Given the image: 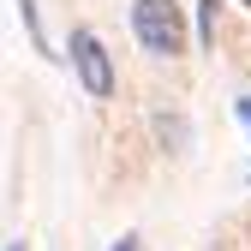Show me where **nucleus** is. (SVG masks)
Returning <instances> with one entry per match:
<instances>
[{"mask_svg": "<svg viewBox=\"0 0 251 251\" xmlns=\"http://www.w3.org/2000/svg\"><path fill=\"white\" fill-rule=\"evenodd\" d=\"M132 36L144 42L150 60H174L179 42H185L179 6H174V0H132Z\"/></svg>", "mask_w": 251, "mask_h": 251, "instance_id": "nucleus-1", "label": "nucleus"}, {"mask_svg": "<svg viewBox=\"0 0 251 251\" xmlns=\"http://www.w3.org/2000/svg\"><path fill=\"white\" fill-rule=\"evenodd\" d=\"M72 72H78V84L90 90V96H96V102H108L114 96V60H108V48H102V36H96V30H72Z\"/></svg>", "mask_w": 251, "mask_h": 251, "instance_id": "nucleus-2", "label": "nucleus"}, {"mask_svg": "<svg viewBox=\"0 0 251 251\" xmlns=\"http://www.w3.org/2000/svg\"><path fill=\"white\" fill-rule=\"evenodd\" d=\"M155 132H162L168 150H185V144H192V126H185V114H155Z\"/></svg>", "mask_w": 251, "mask_h": 251, "instance_id": "nucleus-3", "label": "nucleus"}, {"mask_svg": "<svg viewBox=\"0 0 251 251\" xmlns=\"http://www.w3.org/2000/svg\"><path fill=\"white\" fill-rule=\"evenodd\" d=\"M12 6H18V18H24V30H30V42L48 54V36H42V12H36V0H12Z\"/></svg>", "mask_w": 251, "mask_h": 251, "instance_id": "nucleus-4", "label": "nucleus"}, {"mask_svg": "<svg viewBox=\"0 0 251 251\" xmlns=\"http://www.w3.org/2000/svg\"><path fill=\"white\" fill-rule=\"evenodd\" d=\"M198 42H215V0H198Z\"/></svg>", "mask_w": 251, "mask_h": 251, "instance_id": "nucleus-5", "label": "nucleus"}, {"mask_svg": "<svg viewBox=\"0 0 251 251\" xmlns=\"http://www.w3.org/2000/svg\"><path fill=\"white\" fill-rule=\"evenodd\" d=\"M138 245H144V239H138V233H120V239H114V245H108V251H138Z\"/></svg>", "mask_w": 251, "mask_h": 251, "instance_id": "nucleus-6", "label": "nucleus"}, {"mask_svg": "<svg viewBox=\"0 0 251 251\" xmlns=\"http://www.w3.org/2000/svg\"><path fill=\"white\" fill-rule=\"evenodd\" d=\"M233 114H239V126L251 132V96H239V102H233Z\"/></svg>", "mask_w": 251, "mask_h": 251, "instance_id": "nucleus-7", "label": "nucleus"}, {"mask_svg": "<svg viewBox=\"0 0 251 251\" xmlns=\"http://www.w3.org/2000/svg\"><path fill=\"white\" fill-rule=\"evenodd\" d=\"M6 251H24V239H6Z\"/></svg>", "mask_w": 251, "mask_h": 251, "instance_id": "nucleus-8", "label": "nucleus"}, {"mask_svg": "<svg viewBox=\"0 0 251 251\" xmlns=\"http://www.w3.org/2000/svg\"><path fill=\"white\" fill-rule=\"evenodd\" d=\"M245 6H251V0H245Z\"/></svg>", "mask_w": 251, "mask_h": 251, "instance_id": "nucleus-9", "label": "nucleus"}]
</instances>
